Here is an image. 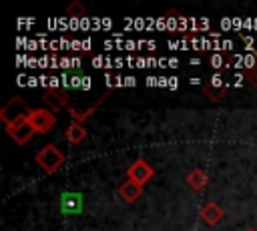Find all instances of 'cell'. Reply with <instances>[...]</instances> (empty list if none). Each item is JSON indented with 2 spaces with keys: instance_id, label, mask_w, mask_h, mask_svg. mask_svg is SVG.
<instances>
[{
  "instance_id": "cell-1",
  "label": "cell",
  "mask_w": 257,
  "mask_h": 231,
  "mask_svg": "<svg viewBox=\"0 0 257 231\" xmlns=\"http://www.w3.org/2000/svg\"><path fill=\"white\" fill-rule=\"evenodd\" d=\"M28 112H30V110L26 108V104H24L18 96H12V98L0 108V117H2V121H4L6 125H14V123L26 119Z\"/></svg>"
},
{
  "instance_id": "cell-2",
  "label": "cell",
  "mask_w": 257,
  "mask_h": 231,
  "mask_svg": "<svg viewBox=\"0 0 257 231\" xmlns=\"http://www.w3.org/2000/svg\"><path fill=\"white\" fill-rule=\"evenodd\" d=\"M36 163H38L46 173H54V171L64 163V157H62V153H60L54 145H48V147H44V149L36 155Z\"/></svg>"
},
{
  "instance_id": "cell-3",
  "label": "cell",
  "mask_w": 257,
  "mask_h": 231,
  "mask_svg": "<svg viewBox=\"0 0 257 231\" xmlns=\"http://www.w3.org/2000/svg\"><path fill=\"white\" fill-rule=\"evenodd\" d=\"M26 121H28L30 127H32L34 131H38V133H46V131H50V129L54 127V123H56L54 114H52L50 110H46V108H38V110L28 112Z\"/></svg>"
},
{
  "instance_id": "cell-4",
  "label": "cell",
  "mask_w": 257,
  "mask_h": 231,
  "mask_svg": "<svg viewBox=\"0 0 257 231\" xmlns=\"http://www.w3.org/2000/svg\"><path fill=\"white\" fill-rule=\"evenodd\" d=\"M8 135L18 143V145H24L32 135H34V129L30 127V123L26 121V119H22V121H18V123H14V125H8Z\"/></svg>"
},
{
  "instance_id": "cell-5",
  "label": "cell",
  "mask_w": 257,
  "mask_h": 231,
  "mask_svg": "<svg viewBox=\"0 0 257 231\" xmlns=\"http://www.w3.org/2000/svg\"><path fill=\"white\" fill-rule=\"evenodd\" d=\"M153 177V169L145 163V161H135L131 167H128V181H133V183H137V185H143V183H147L149 179Z\"/></svg>"
},
{
  "instance_id": "cell-6",
  "label": "cell",
  "mask_w": 257,
  "mask_h": 231,
  "mask_svg": "<svg viewBox=\"0 0 257 231\" xmlns=\"http://www.w3.org/2000/svg\"><path fill=\"white\" fill-rule=\"evenodd\" d=\"M60 205H62L64 213H80L82 211V199L76 193H64L60 199Z\"/></svg>"
},
{
  "instance_id": "cell-7",
  "label": "cell",
  "mask_w": 257,
  "mask_h": 231,
  "mask_svg": "<svg viewBox=\"0 0 257 231\" xmlns=\"http://www.w3.org/2000/svg\"><path fill=\"white\" fill-rule=\"evenodd\" d=\"M201 217H203V221H205V223L215 225V223L223 217V211L219 209V205H215V203H207V205L201 209Z\"/></svg>"
},
{
  "instance_id": "cell-8",
  "label": "cell",
  "mask_w": 257,
  "mask_h": 231,
  "mask_svg": "<svg viewBox=\"0 0 257 231\" xmlns=\"http://www.w3.org/2000/svg\"><path fill=\"white\" fill-rule=\"evenodd\" d=\"M118 193H120V197H122L124 201L131 203V201L139 199V195H141V185H137V183H133V181H126L124 185H120Z\"/></svg>"
},
{
  "instance_id": "cell-9",
  "label": "cell",
  "mask_w": 257,
  "mask_h": 231,
  "mask_svg": "<svg viewBox=\"0 0 257 231\" xmlns=\"http://www.w3.org/2000/svg\"><path fill=\"white\" fill-rule=\"evenodd\" d=\"M86 137V131L80 123H72L68 129H66V141L72 143V145H78L82 139Z\"/></svg>"
},
{
  "instance_id": "cell-10",
  "label": "cell",
  "mask_w": 257,
  "mask_h": 231,
  "mask_svg": "<svg viewBox=\"0 0 257 231\" xmlns=\"http://www.w3.org/2000/svg\"><path fill=\"white\" fill-rule=\"evenodd\" d=\"M42 98H44V102H46L52 110H56V108H60V106L64 104V98H62V96H58L54 90H46Z\"/></svg>"
},
{
  "instance_id": "cell-11",
  "label": "cell",
  "mask_w": 257,
  "mask_h": 231,
  "mask_svg": "<svg viewBox=\"0 0 257 231\" xmlns=\"http://www.w3.org/2000/svg\"><path fill=\"white\" fill-rule=\"evenodd\" d=\"M187 181H189V185H191V187L201 189V187L207 183V177H205V173H203V171H199V169H197V171H193V173L189 175V179H187Z\"/></svg>"
},
{
  "instance_id": "cell-12",
  "label": "cell",
  "mask_w": 257,
  "mask_h": 231,
  "mask_svg": "<svg viewBox=\"0 0 257 231\" xmlns=\"http://www.w3.org/2000/svg\"><path fill=\"white\" fill-rule=\"evenodd\" d=\"M215 88H217L219 92L223 90V76H221L219 72H215L213 78H211V90H215Z\"/></svg>"
},
{
  "instance_id": "cell-13",
  "label": "cell",
  "mask_w": 257,
  "mask_h": 231,
  "mask_svg": "<svg viewBox=\"0 0 257 231\" xmlns=\"http://www.w3.org/2000/svg\"><path fill=\"white\" fill-rule=\"evenodd\" d=\"M211 64H213V68H219V66L225 64V58H223L221 54H213V56H211Z\"/></svg>"
},
{
  "instance_id": "cell-14",
  "label": "cell",
  "mask_w": 257,
  "mask_h": 231,
  "mask_svg": "<svg viewBox=\"0 0 257 231\" xmlns=\"http://www.w3.org/2000/svg\"><path fill=\"white\" fill-rule=\"evenodd\" d=\"M255 62H257V58H255L253 54H245V56H243V64H245L247 68H251V66H255Z\"/></svg>"
},
{
  "instance_id": "cell-15",
  "label": "cell",
  "mask_w": 257,
  "mask_h": 231,
  "mask_svg": "<svg viewBox=\"0 0 257 231\" xmlns=\"http://www.w3.org/2000/svg\"><path fill=\"white\" fill-rule=\"evenodd\" d=\"M122 84H124V86H135V84H137V78H135V76H124V78H122Z\"/></svg>"
},
{
  "instance_id": "cell-16",
  "label": "cell",
  "mask_w": 257,
  "mask_h": 231,
  "mask_svg": "<svg viewBox=\"0 0 257 231\" xmlns=\"http://www.w3.org/2000/svg\"><path fill=\"white\" fill-rule=\"evenodd\" d=\"M80 84H82V78H80V76H72V78H70V86L76 88V86H80Z\"/></svg>"
},
{
  "instance_id": "cell-17",
  "label": "cell",
  "mask_w": 257,
  "mask_h": 231,
  "mask_svg": "<svg viewBox=\"0 0 257 231\" xmlns=\"http://www.w3.org/2000/svg\"><path fill=\"white\" fill-rule=\"evenodd\" d=\"M80 88H84V90L90 88V78H88V76H82V84H80Z\"/></svg>"
},
{
  "instance_id": "cell-18",
  "label": "cell",
  "mask_w": 257,
  "mask_h": 231,
  "mask_svg": "<svg viewBox=\"0 0 257 231\" xmlns=\"http://www.w3.org/2000/svg\"><path fill=\"white\" fill-rule=\"evenodd\" d=\"M48 80H50V88H56L60 78H56V76H48Z\"/></svg>"
},
{
  "instance_id": "cell-19",
  "label": "cell",
  "mask_w": 257,
  "mask_h": 231,
  "mask_svg": "<svg viewBox=\"0 0 257 231\" xmlns=\"http://www.w3.org/2000/svg\"><path fill=\"white\" fill-rule=\"evenodd\" d=\"M177 86H179V80H177L175 76H171V78H169V88H177Z\"/></svg>"
},
{
  "instance_id": "cell-20",
  "label": "cell",
  "mask_w": 257,
  "mask_h": 231,
  "mask_svg": "<svg viewBox=\"0 0 257 231\" xmlns=\"http://www.w3.org/2000/svg\"><path fill=\"white\" fill-rule=\"evenodd\" d=\"M167 66H173V68H175V66H179V60H177V58H169V60H167Z\"/></svg>"
},
{
  "instance_id": "cell-21",
  "label": "cell",
  "mask_w": 257,
  "mask_h": 231,
  "mask_svg": "<svg viewBox=\"0 0 257 231\" xmlns=\"http://www.w3.org/2000/svg\"><path fill=\"white\" fill-rule=\"evenodd\" d=\"M247 231H253V229H247Z\"/></svg>"
}]
</instances>
